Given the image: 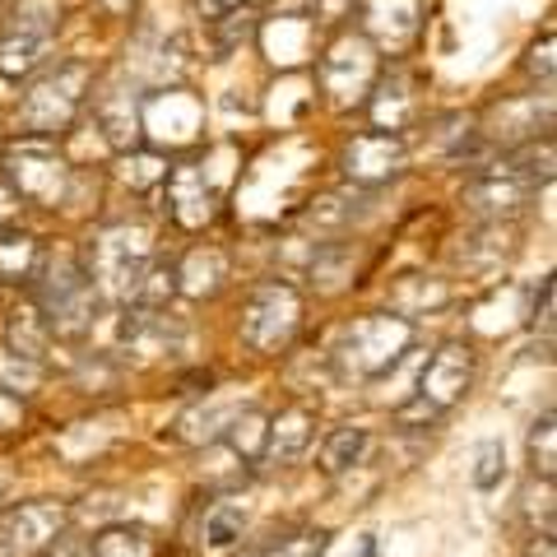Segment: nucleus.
<instances>
[{
  "mask_svg": "<svg viewBox=\"0 0 557 557\" xmlns=\"http://www.w3.org/2000/svg\"><path fill=\"white\" fill-rule=\"evenodd\" d=\"M553 182V135L507 149L497 163L479 168L465 186V205L487 223H507Z\"/></svg>",
  "mask_w": 557,
  "mask_h": 557,
  "instance_id": "f257e3e1",
  "label": "nucleus"
},
{
  "mask_svg": "<svg viewBox=\"0 0 557 557\" xmlns=\"http://www.w3.org/2000/svg\"><path fill=\"white\" fill-rule=\"evenodd\" d=\"M28 293H33L28 302L42 311V321L51 325L57 339H84L98 321V293L75 256L38 260V270L28 278Z\"/></svg>",
  "mask_w": 557,
  "mask_h": 557,
  "instance_id": "f03ea898",
  "label": "nucleus"
},
{
  "mask_svg": "<svg viewBox=\"0 0 557 557\" xmlns=\"http://www.w3.org/2000/svg\"><path fill=\"white\" fill-rule=\"evenodd\" d=\"M409 348H413V321L395 317V311H372V317L348 321L325 358L339 381H376Z\"/></svg>",
  "mask_w": 557,
  "mask_h": 557,
  "instance_id": "7ed1b4c3",
  "label": "nucleus"
},
{
  "mask_svg": "<svg viewBox=\"0 0 557 557\" xmlns=\"http://www.w3.org/2000/svg\"><path fill=\"white\" fill-rule=\"evenodd\" d=\"M474 386V348L465 339H446L423 368H418V386L405 405L395 409L399 428H432L460 405Z\"/></svg>",
  "mask_w": 557,
  "mask_h": 557,
  "instance_id": "20e7f679",
  "label": "nucleus"
},
{
  "mask_svg": "<svg viewBox=\"0 0 557 557\" xmlns=\"http://www.w3.org/2000/svg\"><path fill=\"white\" fill-rule=\"evenodd\" d=\"M153 260V237L139 223H112L89 237V260H84V274L98 298L108 302H135L139 278H145Z\"/></svg>",
  "mask_w": 557,
  "mask_h": 557,
  "instance_id": "39448f33",
  "label": "nucleus"
},
{
  "mask_svg": "<svg viewBox=\"0 0 557 557\" xmlns=\"http://www.w3.org/2000/svg\"><path fill=\"white\" fill-rule=\"evenodd\" d=\"M89 79H94V70L84 61H57L51 70H42L24 89L20 131L33 139H57L61 131H70L84 98H89Z\"/></svg>",
  "mask_w": 557,
  "mask_h": 557,
  "instance_id": "423d86ee",
  "label": "nucleus"
},
{
  "mask_svg": "<svg viewBox=\"0 0 557 557\" xmlns=\"http://www.w3.org/2000/svg\"><path fill=\"white\" fill-rule=\"evenodd\" d=\"M0 172H5V186L14 190V200L42 205V209H61L70 200V159L51 145V139H33L20 135L14 145L0 149Z\"/></svg>",
  "mask_w": 557,
  "mask_h": 557,
  "instance_id": "0eeeda50",
  "label": "nucleus"
},
{
  "mask_svg": "<svg viewBox=\"0 0 557 557\" xmlns=\"http://www.w3.org/2000/svg\"><path fill=\"white\" fill-rule=\"evenodd\" d=\"M61 0H14V10L0 24V75L5 79H24L33 75L51 42L61 33Z\"/></svg>",
  "mask_w": 557,
  "mask_h": 557,
  "instance_id": "6e6552de",
  "label": "nucleus"
},
{
  "mask_svg": "<svg viewBox=\"0 0 557 557\" xmlns=\"http://www.w3.org/2000/svg\"><path fill=\"white\" fill-rule=\"evenodd\" d=\"M302 330V298L288 278H260L251 288L247 307H242V344L251 354H284Z\"/></svg>",
  "mask_w": 557,
  "mask_h": 557,
  "instance_id": "1a4fd4ad",
  "label": "nucleus"
},
{
  "mask_svg": "<svg viewBox=\"0 0 557 557\" xmlns=\"http://www.w3.org/2000/svg\"><path fill=\"white\" fill-rule=\"evenodd\" d=\"M317 75L335 108H362L376 84V47L362 38V33H344V38L325 47Z\"/></svg>",
  "mask_w": 557,
  "mask_h": 557,
  "instance_id": "9d476101",
  "label": "nucleus"
},
{
  "mask_svg": "<svg viewBox=\"0 0 557 557\" xmlns=\"http://www.w3.org/2000/svg\"><path fill=\"white\" fill-rule=\"evenodd\" d=\"M190 339V330L182 317H163V311H153V307H131L126 317L116 321V348H121V358H131V362H163L172 354H182Z\"/></svg>",
  "mask_w": 557,
  "mask_h": 557,
  "instance_id": "9b49d317",
  "label": "nucleus"
},
{
  "mask_svg": "<svg viewBox=\"0 0 557 557\" xmlns=\"http://www.w3.org/2000/svg\"><path fill=\"white\" fill-rule=\"evenodd\" d=\"M70 525L65 502H20L0 516V557H42Z\"/></svg>",
  "mask_w": 557,
  "mask_h": 557,
  "instance_id": "f8f14e48",
  "label": "nucleus"
},
{
  "mask_svg": "<svg viewBox=\"0 0 557 557\" xmlns=\"http://www.w3.org/2000/svg\"><path fill=\"white\" fill-rule=\"evenodd\" d=\"M553 126V94H525V98H502L497 108H487L483 126L474 131L479 145H502V149H520L534 145L539 135L548 139Z\"/></svg>",
  "mask_w": 557,
  "mask_h": 557,
  "instance_id": "ddd939ff",
  "label": "nucleus"
},
{
  "mask_svg": "<svg viewBox=\"0 0 557 557\" xmlns=\"http://www.w3.org/2000/svg\"><path fill=\"white\" fill-rule=\"evenodd\" d=\"M205 108L186 89H163L139 98V135H149L153 145H190L200 135Z\"/></svg>",
  "mask_w": 557,
  "mask_h": 557,
  "instance_id": "4468645a",
  "label": "nucleus"
},
{
  "mask_svg": "<svg viewBox=\"0 0 557 557\" xmlns=\"http://www.w3.org/2000/svg\"><path fill=\"white\" fill-rule=\"evenodd\" d=\"M405 163H409L405 139L386 135V131H368V135L348 139L344 159H339L344 177L354 186H386V182H395L399 172H405Z\"/></svg>",
  "mask_w": 557,
  "mask_h": 557,
  "instance_id": "2eb2a0df",
  "label": "nucleus"
},
{
  "mask_svg": "<svg viewBox=\"0 0 557 557\" xmlns=\"http://www.w3.org/2000/svg\"><path fill=\"white\" fill-rule=\"evenodd\" d=\"M163 186H168V214H172V223H177V228L200 233L205 223H214L219 196H214V186H209V177H205L200 163H177V168H172L168 177H163Z\"/></svg>",
  "mask_w": 557,
  "mask_h": 557,
  "instance_id": "dca6fc26",
  "label": "nucleus"
},
{
  "mask_svg": "<svg viewBox=\"0 0 557 557\" xmlns=\"http://www.w3.org/2000/svg\"><path fill=\"white\" fill-rule=\"evenodd\" d=\"M311 442H317V413H311L307 405H288V409H278L270 418L265 446H260V460L256 465H265V469H293L311 450Z\"/></svg>",
  "mask_w": 557,
  "mask_h": 557,
  "instance_id": "f3484780",
  "label": "nucleus"
},
{
  "mask_svg": "<svg viewBox=\"0 0 557 557\" xmlns=\"http://www.w3.org/2000/svg\"><path fill=\"white\" fill-rule=\"evenodd\" d=\"M362 28H368L362 33L368 42L405 51L423 28V10H418V0H362Z\"/></svg>",
  "mask_w": 557,
  "mask_h": 557,
  "instance_id": "a211bd4d",
  "label": "nucleus"
},
{
  "mask_svg": "<svg viewBox=\"0 0 557 557\" xmlns=\"http://www.w3.org/2000/svg\"><path fill=\"white\" fill-rule=\"evenodd\" d=\"M368 108H372L376 131L399 135V131H405L409 121L418 116V79L409 75V70H391V75L381 79V84H372Z\"/></svg>",
  "mask_w": 557,
  "mask_h": 557,
  "instance_id": "6ab92c4d",
  "label": "nucleus"
},
{
  "mask_svg": "<svg viewBox=\"0 0 557 557\" xmlns=\"http://www.w3.org/2000/svg\"><path fill=\"white\" fill-rule=\"evenodd\" d=\"M242 409H247V405H242L237 395H214L209 405L200 399V405H190L177 423H172V437H177L182 446H214Z\"/></svg>",
  "mask_w": 557,
  "mask_h": 557,
  "instance_id": "aec40b11",
  "label": "nucleus"
},
{
  "mask_svg": "<svg viewBox=\"0 0 557 557\" xmlns=\"http://www.w3.org/2000/svg\"><path fill=\"white\" fill-rule=\"evenodd\" d=\"M228 284V256L219 247H196L186 260H177V293L186 298H214Z\"/></svg>",
  "mask_w": 557,
  "mask_h": 557,
  "instance_id": "412c9836",
  "label": "nucleus"
},
{
  "mask_svg": "<svg viewBox=\"0 0 557 557\" xmlns=\"http://www.w3.org/2000/svg\"><path fill=\"white\" fill-rule=\"evenodd\" d=\"M260 42H265L274 65H284V70L302 65L311 57V20H302V14H278V20L260 28Z\"/></svg>",
  "mask_w": 557,
  "mask_h": 557,
  "instance_id": "4be33fe9",
  "label": "nucleus"
},
{
  "mask_svg": "<svg viewBox=\"0 0 557 557\" xmlns=\"http://www.w3.org/2000/svg\"><path fill=\"white\" fill-rule=\"evenodd\" d=\"M5 339H10V344H5L10 354H20V358H28V362H38V368L51 358V348H57V335H51V325L42 321V311L33 307V302L14 307Z\"/></svg>",
  "mask_w": 557,
  "mask_h": 557,
  "instance_id": "5701e85b",
  "label": "nucleus"
},
{
  "mask_svg": "<svg viewBox=\"0 0 557 557\" xmlns=\"http://www.w3.org/2000/svg\"><path fill=\"white\" fill-rule=\"evenodd\" d=\"M98 126L108 135V145L135 149L139 145V94L135 89H112L98 98Z\"/></svg>",
  "mask_w": 557,
  "mask_h": 557,
  "instance_id": "b1692460",
  "label": "nucleus"
},
{
  "mask_svg": "<svg viewBox=\"0 0 557 557\" xmlns=\"http://www.w3.org/2000/svg\"><path fill=\"white\" fill-rule=\"evenodd\" d=\"M247 520H251V507L242 497L214 502V507L205 511V520H200V548L205 553H223V548L242 544V534H247Z\"/></svg>",
  "mask_w": 557,
  "mask_h": 557,
  "instance_id": "393cba45",
  "label": "nucleus"
},
{
  "mask_svg": "<svg viewBox=\"0 0 557 557\" xmlns=\"http://www.w3.org/2000/svg\"><path fill=\"white\" fill-rule=\"evenodd\" d=\"M368 450H372V432L358 428V423H344L321 442V469L330 479H339V474H348V469H358L362 460H368Z\"/></svg>",
  "mask_w": 557,
  "mask_h": 557,
  "instance_id": "a878e982",
  "label": "nucleus"
},
{
  "mask_svg": "<svg viewBox=\"0 0 557 557\" xmlns=\"http://www.w3.org/2000/svg\"><path fill=\"white\" fill-rule=\"evenodd\" d=\"M38 237L24 233V228H0V284H28L33 270H38Z\"/></svg>",
  "mask_w": 557,
  "mask_h": 557,
  "instance_id": "bb28decb",
  "label": "nucleus"
},
{
  "mask_svg": "<svg viewBox=\"0 0 557 557\" xmlns=\"http://www.w3.org/2000/svg\"><path fill=\"white\" fill-rule=\"evenodd\" d=\"M446 298H450V288L442 284V278L405 274V278H399V288H395V317L413 321V317H423V311L446 307Z\"/></svg>",
  "mask_w": 557,
  "mask_h": 557,
  "instance_id": "cd10ccee",
  "label": "nucleus"
},
{
  "mask_svg": "<svg viewBox=\"0 0 557 557\" xmlns=\"http://www.w3.org/2000/svg\"><path fill=\"white\" fill-rule=\"evenodd\" d=\"M325 548H330V530L298 525V530L270 534L265 544H256L247 557H325Z\"/></svg>",
  "mask_w": 557,
  "mask_h": 557,
  "instance_id": "c85d7f7f",
  "label": "nucleus"
},
{
  "mask_svg": "<svg viewBox=\"0 0 557 557\" xmlns=\"http://www.w3.org/2000/svg\"><path fill=\"white\" fill-rule=\"evenodd\" d=\"M89 557H159V544L145 525H108L89 539Z\"/></svg>",
  "mask_w": 557,
  "mask_h": 557,
  "instance_id": "c756f323",
  "label": "nucleus"
},
{
  "mask_svg": "<svg viewBox=\"0 0 557 557\" xmlns=\"http://www.w3.org/2000/svg\"><path fill=\"white\" fill-rule=\"evenodd\" d=\"M516 251V228L511 223H487L479 237H469L460 247V260L465 265H497V260H507Z\"/></svg>",
  "mask_w": 557,
  "mask_h": 557,
  "instance_id": "7c9ffc66",
  "label": "nucleus"
},
{
  "mask_svg": "<svg viewBox=\"0 0 557 557\" xmlns=\"http://www.w3.org/2000/svg\"><path fill=\"white\" fill-rule=\"evenodd\" d=\"M525 456H530L534 479L553 483V474H557V432H553V409H544V413L534 418V428H530V437H525Z\"/></svg>",
  "mask_w": 557,
  "mask_h": 557,
  "instance_id": "2f4dec72",
  "label": "nucleus"
},
{
  "mask_svg": "<svg viewBox=\"0 0 557 557\" xmlns=\"http://www.w3.org/2000/svg\"><path fill=\"white\" fill-rule=\"evenodd\" d=\"M172 298H177V260H149L145 278H139V293H135V307H153L163 311Z\"/></svg>",
  "mask_w": 557,
  "mask_h": 557,
  "instance_id": "473e14b6",
  "label": "nucleus"
},
{
  "mask_svg": "<svg viewBox=\"0 0 557 557\" xmlns=\"http://www.w3.org/2000/svg\"><path fill=\"white\" fill-rule=\"evenodd\" d=\"M354 219H358V200L348 205V190H335V196H321V200L302 214V223H307L311 233H344Z\"/></svg>",
  "mask_w": 557,
  "mask_h": 557,
  "instance_id": "72a5a7b5",
  "label": "nucleus"
},
{
  "mask_svg": "<svg viewBox=\"0 0 557 557\" xmlns=\"http://www.w3.org/2000/svg\"><path fill=\"white\" fill-rule=\"evenodd\" d=\"M42 368L38 362H28V358H20V354H10V348H0V391L5 395H14V399H24V395H33L42 386Z\"/></svg>",
  "mask_w": 557,
  "mask_h": 557,
  "instance_id": "f704fd0d",
  "label": "nucleus"
},
{
  "mask_svg": "<svg viewBox=\"0 0 557 557\" xmlns=\"http://www.w3.org/2000/svg\"><path fill=\"white\" fill-rule=\"evenodd\" d=\"M502 474H507V450H502V442H479L474 446V487L479 493H493V487L502 483Z\"/></svg>",
  "mask_w": 557,
  "mask_h": 557,
  "instance_id": "c9c22d12",
  "label": "nucleus"
},
{
  "mask_svg": "<svg viewBox=\"0 0 557 557\" xmlns=\"http://www.w3.org/2000/svg\"><path fill=\"white\" fill-rule=\"evenodd\" d=\"M163 177H168V168H163V159H159V153H153V149H145V153H131V159L121 163V182L135 186V190L163 186Z\"/></svg>",
  "mask_w": 557,
  "mask_h": 557,
  "instance_id": "e433bc0d",
  "label": "nucleus"
},
{
  "mask_svg": "<svg viewBox=\"0 0 557 557\" xmlns=\"http://www.w3.org/2000/svg\"><path fill=\"white\" fill-rule=\"evenodd\" d=\"M525 75L539 79L544 89H553V28H544L530 42V51H525Z\"/></svg>",
  "mask_w": 557,
  "mask_h": 557,
  "instance_id": "4c0bfd02",
  "label": "nucleus"
},
{
  "mask_svg": "<svg viewBox=\"0 0 557 557\" xmlns=\"http://www.w3.org/2000/svg\"><path fill=\"white\" fill-rule=\"evenodd\" d=\"M530 325L544 330V339L553 335V278H544L534 293V307H530Z\"/></svg>",
  "mask_w": 557,
  "mask_h": 557,
  "instance_id": "58836bf2",
  "label": "nucleus"
},
{
  "mask_svg": "<svg viewBox=\"0 0 557 557\" xmlns=\"http://www.w3.org/2000/svg\"><path fill=\"white\" fill-rule=\"evenodd\" d=\"M24 399H14V395H5L0 391V437H5V432H20L24 428Z\"/></svg>",
  "mask_w": 557,
  "mask_h": 557,
  "instance_id": "ea45409f",
  "label": "nucleus"
},
{
  "mask_svg": "<svg viewBox=\"0 0 557 557\" xmlns=\"http://www.w3.org/2000/svg\"><path fill=\"white\" fill-rule=\"evenodd\" d=\"M42 557H89V539H79V534H61L57 544H51Z\"/></svg>",
  "mask_w": 557,
  "mask_h": 557,
  "instance_id": "a19ab883",
  "label": "nucleus"
},
{
  "mask_svg": "<svg viewBox=\"0 0 557 557\" xmlns=\"http://www.w3.org/2000/svg\"><path fill=\"white\" fill-rule=\"evenodd\" d=\"M247 5H251V0H200V14L214 24V20H223V14H237V10H247Z\"/></svg>",
  "mask_w": 557,
  "mask_h": 557,
  "instance_id": "79ce46f5",
  "label": "nucleus"
},
{
  "mask_svg": "<svg viewBox=\"0 0 557 557\" xmlns=\"http://www.w3.org/2000/svg\"><path fill=\"white\" fill-rule=\"evenodd\" d=\"M311 10L325 14V20H339V14L354 10V0H311Z\"/></svg>",
  "mask_w": 557,
  "mask_h": 557,
  "instance_id": "37998d69",
  "label": "nucleus"
},
{
  "mask_svg": "<svg viewBox=\"0 0 557 557\" xmlns=\"http://www.w3.org/2000/svg\"><path fill=\"white\" fill-rule=\"evenodd\" d=\"M525 557H557L553 534H534V539H530V548H525Z\"/></svg>",
  "mask_w": 557,
  "mask_h": 557,
  "instance_id": "c03bdc74",
  "label": "nucleus"
},
{
  "mask_svg": "<svg viewBox=\"0 0 557 557\" xmlns=\"http://www.w3.org/2000/svg\"><path fill=\"white\" fill-rule=\"evenodd\" d=\"M14 223V190L0 186V228H10Z\"/></svg>",
  "mask_w": 557,
  "mask_h": 557,
  "instance_id": "a18cd8bd",
  "label": "nucleus"
},
{
  "mask_svg": "<svg viewBox=\"0 0 557 557\" xmlns=\"http://www.w3.org/2000/svg\"><path fill=\"white\" fill-rule=\"evenodd\" d=\"M135 0H102V10H112V14H121V10H131Z\"/></svg>",
  "mask_w": 557,
  "mask_h": 557,
  "instance_id": "49530a36",
  "label": "nucleus"
},
{
  "mask_svg": "<svg viewBox=\"0 0 557 557\" xmlns=\"http://www.w3.org/2000/svg\"><path fill=\"white\" fill-rule=\"evenodd\" d=\"M5 487H10V469L0 465V493H5Z\"/></svg>",
  "mask_w": 557,
  "mask_h": 557,
  "instance_id": "de8ad7c7",
  "label": "nucleus"
}]
</instances>
